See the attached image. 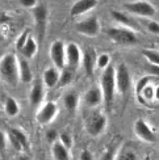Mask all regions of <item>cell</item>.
<instances>
[{
	"label": "cell",
	"instance_id": "6da1fadb",
	"mask_svg": "<svg viewBox=\"0 0 159 160\" xmlns=\"http://www.w3.org/2000/svg\"><path fill=\"white\" fill-rule=\"evenodd\" d=\"M0 80L11 87H16L20 80L18 59L12 52L4 54L0 58Z\"/></svg>",
	"mask_w": 159,
	"mask_h": 160
},
{
	"label": "cell",
	"instance_id": "7a4b0ae2",
	"mask_svg": "<svg viewBox=\"0 0 159 160\" xmlns=\"http://www.w3.org/2000/svg\"><path fill=\"white\" fill-rule=\"evenodd\" d=\"M100 88L104 96V101L107 104L108 108H110L112 102L115 100V95L117 92V85H116V67L115 66H109L108 68L103 71L100 76Z\"/></svg>",
	"mask_w": 159,
	"mask_h": 160
},
{
	"label": "cell",
	"instance_id": "3957f363",
	"mask_svg": "<svg viewBox=\"0 0 159 160\" xmlns=\"http://www.w3.org/2000/svg\"><path fill=\"white\" fill-rule=\"evenodd\" d=\"M107 36L110 41H113L118 45H136L138 42V36L134 29L126 28V26H115V28L107 29Z\"/></svg>",
	"mask_w": 159,
	"mask_h": 160
},
{
	"label": "cell",
	"instance_id": "277c9868",
	"mask_svg": "<svg viewBox=\"0 0 159 160\" xmlns=\"http://www.w3.org/2000/svg\"><path fill=\"white\" fill-rule=\"evenodd\" d=\"M85 131L88 132L91 137H100L107 129L108 119L107 116L101 112H92L85 118Z\"/></svg>",
	"mask_w": 159,
	"mask_h": 160
},
{
	"label": "cell",
	"instance_id": "5b68a950",
	"mask_svg": "<svg viewBox=\"0 0 159 160\" xmlns=\"http://www.w3.org/2000/svg\"><path fill=\"white\" fill-rule=\"evenodd\" d=\"M124 8L126 12L134 16H141L145 18H150L155 16V7L146 2V0H136V2H128L124 4Z\"/></svg>",
	"mask_w": 159,
	"mask_h": 160
},
{
	"label": "cell",
	"instance_id": "8992f818",
	"mask_svg": "<svg viewBox=\"0 0 159 160\" xmlns=\"http://www.w3.org/2000/svg\"><path fill=\"white\" fill-rule=\"evenodd\" d=\"M58 112H59V108L55 101H46L37 109L36 121L39 125L46 126L54 121L55 117L58 116Z\"/></svg>",
	"mask_w": 159,
	"mask_h": 160
},
{
	"label": "cell",
	"instance_id": "52a82bcc",
	"mask_svg": "<svg viewBox=\"0 0 159 160\" xmlns=\"http://www.w3.org/2000/svg\"><path fill=\"white\" fill-rule=\"evenodd\" d=\"M75 30L85 37H97L101 32V25L96 16H91L78 21L75 24Z\"/></svg>",
	"mask_w": 159,
	"mask_h": 160
},
{
	"label": "cell",
	"instance_id": "ba28073f",
	"mask_svg": "<svg viewBox=\"0 0 159 160\" xmlns=\"http://www.w3.org/2000/svg\"><path fill=\"white\" fill-rule=\"evenodd\" d=\"M49 55L54 67L59 70H63L66 67V45L62 39H55L51 42Z\"/></svg>",
	"mask_w": 159,
	"mask_h": 160
},
{
	"label": "cell",
	"instance_id": "9c48e42d",
	"mask_svg": "<svg viewBox=\"0 0 159 160\" xmlns=\"http://www.w3.org/2000/svg\"><path fill=\"white\" fill-rule=\"evenodd\" d=\"M33 17H34V25L37 30V36L39 39H44L46 33V26H48L49 20V11L45 5H37L33 9Z\"/></svg>",
	"mask_w": 159,
	"mask_h": 160
},
{
	"label": "cell",
	"instance_id": "30bf717a",
	"mask_svg": "<svg viewBox=\"0 0 159 160\" xmlns=\"http://www.w3.org/2000/svg\"><path fill=\"white\" fill-rule=\"evenodd\" d=\"M83 51L75 42H69L66 45V67L75 70L82 64Z\"/></svg>",
	"mask_w": 159,
	"mask_h": 160
},
{
	"label": "cell",
	"instance_id": "8fae6325",
	"mask_svg": "<svg viewBox=\"0 0 159 160\" xmlns=\"http://www.w3.org/2000/svg\"><path fill=\"white\" fill-rule=\"evenodd\" d=\"M131 79H130V72L128 66L125 63H120L116 67V85H117V92L124 95L126 93L130 88Z\"/></svg>",
	"mask_w": 159,
	"mask_h": 160
},
{
	"label": "cell",
	"instance_id": "7c38bea8",
	"mask_svg": "<svg viewBox=\"0 0 159 160\" xmlns=\"http://www.w3.org/2000/svg\"><path fill=\"white\" fill-rule=\"evenodd\" d=\"M8 141L13 146V148L18 152H25L29 150V141L26 134L16 128H12L8 131Z\"/></svg>",
	"mask_w": 159,
	"mask_h": 160
},
{
	"label": "cell",
	"instance_id": "4fadbf2b",
	"mask_svg": "<svg viewBox=\"0 0 159 160\" xmlns=\"http://www.w3.org/2000/svg\"><path fill=\"white\" fill-rule=\"evenodd\" d=\"M134 132L136 135L142 139V141L147 142V143H154L156 142V135L153 131V129L150 128V125L142 118H138L134 122Z\"/></svg>",
	"mask_w": 159,
	"mask_h": 160
},
{
	"label": "cell",
	"instance_id": "5bb4252c",
	"mask_svg": "<svg viewBox=\"0 0 159 160\" xmlns=\"http://www.w3.org/2000/svg\"><path fill=\"white\" fill-rule=\"evenodd\" d=\"M103 101H104V96H103L100 85L91 87L83 96L84 105L87 106V108H91V109H95V108H97V106H100Z\"/></svg>",
	"mask_w": 159,
	"mask_h": 160
},
{
	"label": "cell",
	"instance_id": "9a60e30c",
	"mask_svg": "<svg viewBox=\"0 0 159 160\" xmlns=\"http://www.w3.org/2000/svg\"><path fill=\"white\" fill-rule=\"evenodd\" d=\"M99 4V0H76V2L71 5L70 15L72 17L83 16L90 11L95 9Z\"/></svg>",
	"mask_w": 159,
	"mask_h": 160
},
{
	"label": "cell",
	"instance_id": "2e32d148",
	"mask_svg": "<svg viewBox=\"0 0 159 160\" xmlns=\"http://www.w3.org/2000/svg\"><path fill=\"white\" fill-rule=\"evenodd\" d=\"M59 79H61V70L57 67H48L42 74V83L46 88H57L59 84Z\"/></svg>",
	"mask_w": 159,
	"mask_h": 160
},
{
	"label": "cell",
	"instance_id": "e0dca14e",
	"mask_svg": "<svg viewBox=\"0 0 159 160\" xmlns=\"http://www.w3.org/2000/svg\"><path fill=\"white\" fill-rule=\"evenodd\" d=\"M96 61H97V55L96 51L92 48H87L83 51V57H82V64L83 68L85 70V74L88 76H92L96 67Z\"/></svg>",
	"mask_w": 159,
	"mask_h": 160
},
{
	"label": "cell",
	"instance_id": "ac0fdd59",
	"mask_svg": "<svg viewBox=\"0 0 159 160\" xmlns=\"http://www.w3.org/2000/svg\"><path fill=\"white\" fill-rule=\"evenodd\" d=\"M45 100V89H44V84L41 83H34L33 87L30 88L29 92V101L33 108H39L44 104Z\"/></svg>",
	"mask_w": 159,
	"mask_h": 160
},
{
	"label": "cell",
	"instance_id": "d6986e66",
	"mask_svg": "<svg viewBox=\"0 0 159 160\" xmlns=\"http://www.w3.org/2000/svg\"><path fill=\"white\" fill-rule=\"evenodd\" d=\"M18 75H20V82L24 84H29L33 82V72L29 66L28 59H18Z\"/></svg>",
	"mask_w": 159,
	"mask_h": 160
},
{
	"label": "cell",
	"instance_id": "ffe728a7",
	"mask_svg": "<svg viewBox=\"0 0 159 160\" xmlns=\"http://www.w3.org/2000/svg\"><path fill=\"white\" fill-rule=\"evenodd\" d=\"M20 52H21V55H23L24 59H33L38 52V42L32 36H29L28 39H26L25 45H24L23 50Z\"/></svg>",
	"mask_w": 159,
	"mask_h": 160
},
{
	"label": "cell",
	"instance_id": "44dd1931",
	"mask_svg": "<svg viewBox=\"0 0 159 160\" xmlns=\"http://www.w3.org/2000/svg\"><path fill=\"white\" fill-rule=\"evenodd\" d=\"M110 16L113 17L115 21H117L121 26H126V28H130V29L136 28V21L128 15V13L121 12V11H110Z\"/></svg>",
	"mask_w": 159,
	"mask_h": 160
},
{
	"label": "cell",
	"instance_id": "7402d4cb",
	"mask_svg": "<svg viewBox=\"0 0 159 160\" xmlns=\"http://www.w3.org/2000/svg\"><path fill=\"white\" fill-rule=\"evenodd\" d=\"M51 154H53L54 160H71L70 150L67 147H64L59 141L51 144Z\"/></svg>",
	"mask_w": 159,
	"mask_h": 160
},
{
	"label": "cell",
	"instance_id": "603a6c76",
	"mask_svg": "<svg viewBox=\"0 0 159 160\" xmlns=\"http://www.w3.org/2000/svg\"><path fill=\"white\" fill-rule=\"evenodd\" d=\"M79 101L80 98L75 91H70L63 96V105L67 112H75L79 106Z\"/></svg>",
	"mask_w": 159,
	"mask_h": 160
},
{
	"label": "cell",
	"instance_id": "cb8c5ba5",
	"mask_svg": "<svg viewBox=\"0 0 159 160\" xmlns=\"http://www.w3.org/2000/svg\"><path fill=\"white\" fill-rule=\"evenodd\" d=\"M4 113L8 117L11 118H15L18 116V113H20V105L17 102V100L15 97H12V96H8L5 98V101H4Z\"/></svg>",
	"mask_w": 159,
	"mask_h": 160
},
{
	"label": "cell",
	"instance_id": "d4e9b609",
	"mask_svg": "<svg viewBox=\"0 0 159 160\" xmlns=\"http://www.w3.org/2000/svg\"><path fill=\"white\" fill-rule=\"evenodd\" d=\"M74 80V74H72V70L64 67L63 70H61V79H59V88H64L71 84V82Z\"/></svg>",
	"mask_w": 159,
	"mask_h": 160
},
{
	"label": "cell",
	"instance_id": "484cf974",
	"mask_svg": "<svg viewBox=\"0 0 159 160\" xmlns=\"http://www.w3.org/2000/svg\"><path fill=\"white\" fill-rule=\"evenodd\" d=\"M116 160H138V156L134 150H131L129 147H124L121 150H118Z\"/></svg>",
	"mask_w": 159,
	"mask_h": 160
},
{
	"label": "cell",
	"instance_id": "4316f807",
	"mask_svg": "<svg viewBox=\"0 0 159 160\" xmlns=\"http://www.w3.org/2000/svg\"><path fill=\"white\" fill-rule=\"evenodd\" d=\"M117 154H118V146L113 144V142H112V144H109L107 150L103 152L100 160H116Z\"/></svg>",
	"mask_w": 159,
	"mask_h": 160
},
{
	"label": "cell",
	"instance_id": "83f0119b",
	"mask_svg": "<svg viewBox=\"0 0 159 160\" xmlns=\"http://www.w3.org/2000/svg\"><path fill=\"white\" fill-rule=\"evenodd\" d=\"M143 57L147 59L151 66H156L159 67V52L155 50H143L142 51Z\"/></svg>",
	"mask_w": 159,
	"mask_h": 160
},
{
	"label": "cell",
	"instance_id": "f1b7e54d",
	"mask_svg": "<svg viewBox=\"0 0 159 160\" xmlns=\"http://www.w3.org/2000/svg\"><path fill=\"white\" fill-rule=\"evenodd\" d=\"M110 66V57L109 54H107V52H103V54L97 55V61H96V67L100 68V70H105L108 68Z\"/></svg>",
	"mask_w": 159,
	"mask_h": 160
},
{
	"label": "cell",
	"instance_id": "f546056e",
	"mask_svg": "<svg viewBox=\"0 0 159 160\" xmlns=\"http://www.w3.org/2000/svg\"><path fill=\"white\" fill-rule=\"evenodd\" d=\"M29 36H30L29 30H24V32H21V33L18 34V37H17V39H16V43H15V48H16L17 51H21V50H23L24 45H25L26 39H28Z\"/></svg>",
	"mask_w": 159,
	"mask_h": 160
},
{
	"label": "cell",
	"instance_id": "4dcf8cb0",
	"mask_svg": "<svg viewBox=\"0 0 159 160\" xmlns=\"http://www.w3.org/2000/svg\"><path fill=\"white\" fill-rule=\"evenodd\" d=\"M58 141L61 142V143L64 146V147H67L69 150L72 147V138H71L70 134H67V132H62V134L59 135Z\"/></svg>",
	"mask_w": 159,
	"mask_h": 160
},
{
	"label": "cell",
	"instance_id": "1f68e13d",
	"mask_svg": "<svg viewBox=\"0 0 159 160\" xmlns=\"http://www.w3.org/2000/svg\"><path fill=\"white\" fill-rule=\"evenodd\" d=\"M146 28L150 33H153L155 36H159V22L158 21L149 20V21H146Z\"/></svg>",
	"mask_w": 159,
	"mask_h": 160
},
{
	"label": "cell",
	"instance_id": "d6a6232c",
	"mask_svg": "<svg viewBox=\"0 0 159 160\" xmlns=\"http://www.w3.org/2000/svg\"><path fill=\"white\" fill-rule=\"evenodd\" d=\"M45 138H46V141H48V143H55L57 141H58V138H59V135H58V132L55 131V130H48L46 131V135H45Z\"/></svg>",
	"mask_w": 159,
	"mask_h": 160
},
{
	"label": "cell",
	"instance_id": "836d02e7",
	"mask_svg": "<svg viewBox=\"0 0 159 160\" xmlns=\"http://www.w3.org/2000/svg\"><path fill=\"white\" fill-rule=\"evenodd\" d=\"M18 4L28 9H34L38 5V0H18Z\"/></svg>",
	"mask_w": 159,
	"mask_h": 160
},
{
	"label": "cell",
	"instance_id": "e575fe53",
	"mask_svg": "<svg viewBox=\"0 0 159 160\" xmlns=\"http://www.w3.org/2000/svg\"><path fill=\"white\" fill-rule=\"evenodd\" d=\"M7 143H8V135H7L3 130H0V152L5 151Z\"/></svg>",
	"mask_w": 159,
	"mask_h": 160
},
{
	"label": "cell",
	"instance_id": "d590c367",
	"mask_svg": "<svg viewBox=\"0 0 159 160\" xmlns=\"http://www.w3.org/2000/svg\"><path fill=\"white\" fill-rule=\"evenodd\" d=\"M79 160H94V158H92V154H91L88 150H83V151L80 152Z\"/></svg>",
	"mask_w": 159,
	"mask_h": 160
},
{
	"label": "cell",
	"instance_id": "8d00e7d4",
	"mask_svg": "<svg viewBox=\"0 0 159 160\" xmlns=\"http://www.w3.org/2000/svg\"><path fill=\"white\" fill-rule=\"evenodd\" d=\"M16 160H33L29 155H26V154H24V152H21L17 158H16Z\"/></svg>",
	"mask_w": 159,
	"mask_h": 160
},
{
	"label": "cell",
	"instance_id": "74e56055",
	"mask_svg": "<svg viewBox=\"0 0 159 160\" xmlns=\"http://www.w3.org/2000/svg\"><path fill=\"white\" fill-rule=\"evenodd\" d=\"M154 100L159 101V87H156L155 91H154Z\"/></svg>",
	"mask_w": 159,
	"mask_h": 160
},
{
	"label": "cell",
	"instance_id": "f35d334b",
	"mask_svg": "<svg viewBox=\"0 0 159 160\" xmlns=\"http://www.w3.org/2000/svg\"><path fill=\"white\" fill-rule=\"evenodd\" d=\"M158 42H159V39H158Z\"/></svg>",
	"mask_w": 159,
	"mask_h": 160
}]
</instances>
